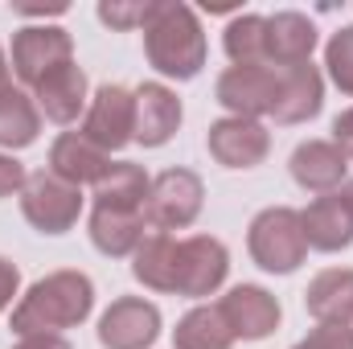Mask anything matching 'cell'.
Listing matches in <instances>:
<instances>
[{"label":"cell","mask_w":353,"mask_h":349,"mask_svg":"<svg viewBox=\"0 0 353 349\" xmlns=\"http://www.w3.org/2000/svg\"><path fill=\"white\" fill-rule=\"evenodd\" d=\"M94 308V283L90 275L62 267L41 275L21 304L12 308V333L33 337V333H62V329H79Z\"/></svg>","instance_id":"6da1fadb"},{"label":"cell","mask_w":353,"mask_h":349,"mask_svg":"<svg viewBox=\"0 0 353 349\" xmlns=\"http://www.w3.org/2000/svg\"><path fill=\"white\" fill-rule=\"evenodd\" d=\"M144 54L148 66L165 79L189 83L205 66V33L189 4L181 0H157L152 17L144 21Z\"/></svg>","instance_id":"7a4b0ae2"},{"label":"cell","mask_w":353,"mask_h":349,"mask_svg":"<svg viewBox=\"0 0 353 349\" xmlns=\"http://www.w3.org/2000/svg\"><path fill=\"white\" fill-rule=\"evenodd\" d=\"M247 251L271 275H292L308 259V239H304L300 210H292V206L259 210L251 218V226H247Z\"/></svg>","instance_id":"3957f363"},{"label":"cell","mask_w":353,"mask_h":349,"mask_svg":"<svg viewBox=\"0 0 353 349\" xmlns=\"http://www.w3.org/2000/svg\"><path fill=\"white\" fill-rule=\"evenodd\" d=\"M21 214L33 230L41 235H66L79 214H83V193L79 185H66L62 177H54L50 169L25 177V189H21Z\"/></svg>","instance_id":"277c9868"},{"label":"cell","mask_w":353,"mask_h":349,"mask_svg":"<svg viewBox=\"0 0 353 349\" xmlns=\"http://www.w3.org/2000/svg\"><path fill=\"white\" fill-rule=\"evenodd\" d=\"M201 201H205V185L193 169H165L161 177H152L148 189V226H157L161 235L185 230L197 222Z\"/></svg>","instance_id":"5b68a950"},{"label":"cell","mask_w":353,"mask_h":349,"mask_svg":"<svg viewBox=\"0 0 353 349\" xmlns=\"http://www.w3.org/2000/svg\"><path fill=\"white\" fill-rule=\"evenodd\" d=\"M66 62H74V37L62 25H25L12 33V74L25 87H37Z\"/></svg>","instance_id":"8992f818"},{"label":"cell","mask_w":353,"mask_h":349,"mask_svg":"<svg viewBox=\"0 0 353 349\" xmlns=\"http://www.w3.org/2000/svg\"><path fill=\"white\" fill-rule=\"evenodd\" d=\"M83 136L107 157L119 152L123 144H132L136 140V90L119 87V83H103L83 115Z\"/></svg>","instance_id":"52a82bcc"},{"label":"cell","mask_w":353,"mask_h":349,"mask_svg":"<svg viewBox=\"0 0 353 349\" xmlns=\"http://www.w3.org/2000/svg\"><path fill=\"white\" fill-rule=\"evenodd\" d=\"M226 271H230V251L222 239L214 235H193V239H181L176 247V296H189V300H201L210 292H218L226 283Z\"/></svg>","instance_id":"ba28073f"},{"label":"cell","mask_w":353,"mask_h":349,"mask_svg":"<svg viewBox=\"0 0 353 349\" xmlns=\"http://www.w3.org/2000/svg\"><path fill=\"white\" fill-rule=\"evenodd\" d=\"M214 99L230 115L259 123V115H271L279 103V70L275 66H230L218 74Z\"/></svg>","instance_id":"9c48e42d"},{"label":"cell","mask_w":353,"mask_h":349,"mask_svg":"<svg viewBox=\"0 0 353 349\" xmlns=\"http://www.w3.org/2000/svg\"><path fill=\"white\" fill-rule=\"evenodd\" d=\"M161 337V308L144 296H119L99 321L103 349H148Z\"/></svg>","instance_id":"30bf717a"},{"label":"cell","mask_w":353,"mask_h":349,"mask_svg":"<svg viewBox=\"0 0 353 349\" xmlns=\"http://www.w3.org/2000/svg\"><path fill=\"white\" fill-rule=\"evenodd\" d=\"M205 148H210V157L222 169H255V165H263L267 152H271V132L263 123H255V119L226 115V119L210 123Z\"/></svg>","instance_id":"8fae6325"},{"label":"cell","mask_w":353,"mask_h":349,"mask_svg":"<svg viewBox=\"0 0 353 349\" xmlns=\"http://www.w3.org/2000/svg\"><path fill=\"white\" fill-rule=\"evenodd\" d=\"M218 308H222V317H226L234 341H239V337H243V341H263V337H271V333L279 329V317H283L279 300H275L267 288H259V283H239V288H230V292L218 300Z\"/></svg>","instance_id":"7c38bea8"},{"label":"cell","mask_w":353,"mask_h":349,"mask_svg":"<svg viewBox=\"0 0 353 349\" xmlns=\"http://www.w3.org/2000/svg\"><path fill=\"white\" fill-rule=\"evenodd\" d=\"M321 103H325V79H321V70L312 62L279 70V103L271 111L275 123H283V128L308 123L312 115H321Z\"/></svg>","instance_id":"4fadbf2b"},{"label":"cell","mask_w":353,"mask_h":349,"mask_svg":"<svg viewBox=\"0 0 353 349\" xmlns=\"http://www.w3.org/2000/svg\"><path fill=\"white\" fill-rule=\"evenodd\" d=\"M148 210H119V206H94L90 210V243L107 259L136 255V247L148 239Z\"/></svg>","instance_id":"5bb4252c"},{"label":"cell","mask_w":353,"mask_h":349,"mask_svg":"<svg viewBox=\"0 0 353 349\" xmlns=\"http://www.w3.org/2000/svg\"><path fill=\"white\" fill-rule=\"evenodd\" d=\"M288 169H292V181L300 189H308V193H333L337 185H345L350 157L333 140H304V144H296Z\"/></svg>","instance_id":"9a60e30c"},{"label":"cell","mask_w":353,"mask_h":349,"mask_svg":"<svg viewBox=\"0 0 353 349\" xmlns=\"http://www.w3.org/2000/svg\"><path fill=\"white\" fill-rule=\"evenodd\" d=\"M181 99L165 83H144L136 87V144L161 148L169 144L181 128Z\"/></svg>","instance_id":"2e32d148"},{"label":"cell","mask_w":353,"mask_h":349,"mask_svg":"<svg viewBox=\"0 0 353 349\" xmlns=\"http://www.w3.org/2000/svg\"><path fill=\"white\" fill-rule=\"evenodd\" d=\"M111 165L115 161L103 148H94L83 132H62L50 144V173L62 177L66 185H99Z\"/></svg>","instance_id":"e0dca14e"},{"label":"cell","mask_w":353,"mask_h":349,"mask_svg":"<svg viewBox=\"0 0 353 349\" xmlns=\"http://www.w3.org/2000/svg\"><path fill=\"white\" fill-rule=\"evenodd\" d=\"M312 50H316V25L304 12L283 8L267 17V66L283 70V66L312 62Z\"/></svg>","instance_id":"ac0fdd59"},{"label":"cell","mask_w":353,"mask_h":349,"mask_svg":"<svg viewBox=\"0 0 353 349\" xmlns=\"http://www.w3.org/2000/svg\"><path fill=\"white\" fill-rule=\"evenodd\" d=\"M300 222H304V239H308L312 251L337 255V251H345L353 243V218H350V210L341 206L337 193H325L308 210H300Z\"/></svg>","instance_id":"d6986e66"},{"label":"cell","mask_w":353,"mask_h":349,"mask_svg":"<svg viewBox=\"0 0 353 349\" xmlns=\"http://www.w3.org/2000/svg\"><path fill=\"white\" fill-rule=\"evenodd\" d=\"M33 90H37V111H46V119H54V123H74L87 107V74L79 62L58 66Z\"/></svg>","instance_id":"ffe728a7"},{"label":"cell","mask_w":353,"mask_h":349,"mask_svg":"<svg viewBox=\"0 0 353 349\" xmlns=\"http://www.w3.org/2000/svg\"><path fill=\"white\" fill-rule=\"evenodd\" d=\"M304 308L316 325H350L353 321V267H329L304 288Z\"/></svg>","instance_id":"44dd1931"},{"label":"cell","mask_w":353,"mask_h":349,"mask_svg":"<svg viewBox=\"0 0 353 349\" xmlns=\"http://www.w3.org/2000/svg\"><path fill=\"white\" fill-rule=\"evenodd\" d=\"M176 243L173 235H148L140 247H136V255H132V275L144 283V288H152V292H173L176 288Z\"/></svg>","instance_id":"7402d4cb"},{"label":"cell","mask_w":353,"mask_h":349,"mask_svg":"<svg viewBox=\"0 0 353 349\" xmlns=\"http://www.w3.org/2000/svg\"><path fill=\"white\" fill-rule=\"evenodd\" d=\"M173 346L176 349H230L234 333H230V325H226L218 304H197V308H189L176 321Z\"/></svg>","instance_id":"603a6c76"},{"label":"cell","mask_w":353,"mask_h":349,"mask_svg":"<svg viewBox=\"0 0 353 349\" xmlns=\"http://www.w3.org/2000/svg\"><path fill=\"white\" fill-rule=\"evenodd\" d=\"M148 189L152 181L140 165L115 161L107 177L94 185V206H119V210H148Z\"/></svg>","instance_id":"cb8c5ba5"},{"label":"cell","mask_w":353,"mask_h":349,"mask_svg":"<svg viewBox=\"0 0 353 349\" xmlns=\"http://www.w3.org/2000/svg\"><path fill=\"white\" fill-rule=\"evenodd\" d=\"M41 132V111L25 90H0V148H29Z\"/></svg>","instance_id":"d4e9b609"},{"label":"cell","mask_w":353,"mask_h":349,"mask_svg":"<svg viewBox=\"0 0 353 349\" xmlns=\"http://www.w3.org/2000/svg\"><path fill=\"white\" fill-rule=\"evenodd\" d=\"M222 50L234 66H267V17L243 12L226 25Z\"/></svg>","instance_id":"484cf974"},{"label":"cell","mask_w":353,"mask_h":349,"mask_svg":"<svg viewBox=\"0 0 353 349\" xmlns=\"http://www.w3.org/2000/svg\"><path fill=\"white\" fill-rule=\"evenodd\" d=\"M325 70L341 94H353V25L337 29L325 46Z\"/></svg>","instance_id":"4316f807"},{"label":"cell","mask_w":353,"mask_h":349,"mask_svg":"<svg viewBox=\"0 0 353 349\" xmlns=\"http://www.w3.org/2000/svg\"><path fill=\"white\" fill-rule=\"evenodd\" d=\"M152 4L157 0H103L99 4V21L111 25V29H144V21L152 17Z\"/></svg>","instance_id":"83f0119b"},{"label":"cell","mask_w":353,"mask_h":349,"mask_svg":"<svg viewBox=\"0 0 353 349\" xmlns=\"http://www.w3.org/2000/svg\"><path fill=\"white\" fill-rule=\"evenodd\" d=\"M292 349H353V329L350 325H316L300 346Z\"/></svg>","instance_id":"f1b7e54d"},{"label":"cell","mask_w":353,"mask_h":349,"mask_svg":"<svg viewBox=\"0 0 353 349\" xmlns=\"http://www.w3.org/2000/svg\"><path fill=\"white\" fill-rule=\"evenodd\" d=\"M25 165L21 161H12V157H4L0 152V197H12V193H21L25 189Z\"/></svg>","instance_id":"f546056e"},{"label":"cell","mask_w":353,"mask_h":349,"mask_svg":"<svg viewBox=\"0 0 353 349\" xmlns=\"http://www.w3.org/2000/svg\"><path fill=\"white\" fill-rule=\"evenodd\" d=\"M17 288H21V271H17V263L4 259L0 255V312L12 304V296H17Z\"/></svg>","instance_id":"4dcf8cb0"},{"label":"cell","mask_w":353,"mask_h":349,"mask_svg":"<svg viewBox=\"0 0 353 349\" xmlns=\"http://www.w3.org/2000/svg\"><path fill=\"white\" fill-rule=\"evenodd\" d=\"M333 144L353 161V107H345V111L333 119Z\"/></svg>","instance_id":"1f68e13d"},{"label":"cell","mask_w":353,"mask_h":349,"mask_svg":"<svg viewBox=\"0 0 353 349\" xmlns=\"http://www.w3.org/2000/svg\"><path fill=\"white\" fill-rule=\"evenodd\" d=\"M12 349H74L62 333H33V337H21Z\"/></svg>","instance_id":"d6a6232c"},{"label":"cell","mask_w":353,"mask_h":349,"mask_svg":"<svg viewBox=\"0 0 353 349\" xmlns=\"http://www.w3.org/2000/svg\"><path fill=\"white\" fill-rule=\"evenodd\" d=\"M337 197H341V206L350 210V218H353V177L345 181V185H341V193H337Z\"/></svg>","instance_id":"836d02e7"},{"label":"cell","mask_w":353,"mask_h":349,"mask_svg":"<svg viewBox=\"0 0 353 349\" xmlns=\"http://www.w3.org/2000/svg\"><path fill=\"white\" fill-rule=\"evenodd\" d=\"M12 83H8V58H4V50H0V90H8Z\"/></svg>","instance_id":"e575fe53"}]
</instances>
